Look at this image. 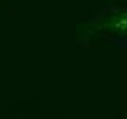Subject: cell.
Wrapping results in <instances>:
<instances>
[{"label": "cell", "instance_id": "cell-1", "mask_svg": "<svg viewBox=\"0 0 127 119\" xmlns=\"http://www.w3.org/2000/svg\"><path fill=\"white\" fill-rule=\"evenodd\" d=\"M107 27L120 33H127V10L113 17L108 23Z\"/></svg>", "mask_w": 127, "mask_h": 119}]
</instances>
